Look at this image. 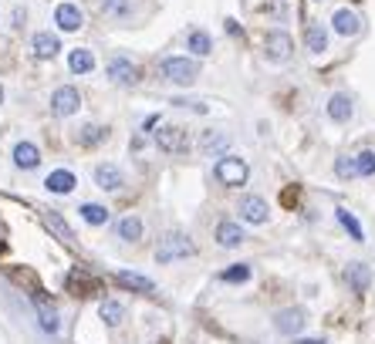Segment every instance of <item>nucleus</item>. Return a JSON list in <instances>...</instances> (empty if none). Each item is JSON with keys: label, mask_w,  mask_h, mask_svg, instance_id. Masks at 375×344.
Segmentation results:
<instances>
[{"label": "nucleus", "mask_w": 375, "mask_h": 344, "mask_svg": "<svg viewBox=\"0 0 375 344\" xmlns=\"http://www.w3.org/2000/svg\"><path fill=\"white\" fill-rule=\"evenodd\" d=\"M196 247H193V240H186L183 233H166L159 240L156 247V260L159 264H172V260H179V257H193Z\"/></svg>", "instance_id": "f257e3e1"}, {"label": "nucleus", "mask_w": 375, "mask_h": 344, "mask_svg": "<svg viewBox=\"0 0 375 344\" xmlns=\"http://www.w3.org/2000/svg\"><path fill=\"white\" fill-rule=\"evenodd\" d=\"M247 176H250V166L240 156H223L217 162V179L223 183V186H230V189L244 186V183H247Z\"/></svg>", "instance_id": "f03ea898"}, {"label": "nucleus", "mask_w": 375, "mask_h": 344, "mask_svg": "<svg viewBox=\"0 0 375 344\" xmlns=\"http://www.w3.org/2000/svg\"><path fill=\"white\" fill-rule=\"evenodd\" d=\"M162 75L176 85H193L196 75H200V64L193 61V58H166L162 61Z\"/></svg>", "instance_id": "7ed1b4c3"}, {"label": "nucleus", "mask_w": 375, "mask_h": 344, "mask_svg": "<svg viewBox=\"0 0 375 344\" xmlns=\"http://www.w3.org/2000/svg\"><path fill=\"white\" fill-rule=\"evenodd\" d=\"M81 105V94L78 88H71V85H61L58 92L51 94V111L58 115V118H68V115H75Z\"/></svg>", "instance_id": "20e7f679"}, {"label": "nucleus", "mask_w": 375, "mask_h": 344, "mask_svg": "<svg viewBox=\"0 0 375 344\" xmlns=\"http://www.w3.org/2000/svg\"><path fill=\"white\" fill-rule=\"evenodd\" d=\"M291 37H287V34L284 31H270L264 37V54H267V61H287V58H291Z\"/></svg>", "instance_id": "39448f33"}, {"label": "nucleus", "mask_w": 375, "mask_h": 344, "mask_svg": "<svg viewBox=\"0 0 375 344\" xmlns=\"http://www.w3.org/2000/svg\"><path fill=\"white\" fill-rule=\"evenodd\" d=\"M156 142H159V149L162 152H186V132L179 125H162L156 132Z\"/></svg>", "instance_id": "423d86ee"}, {"label": "nucleus", "mask_w": 375, "mask_h": 344, "mask_svg": "<svg viewBox=\"0 0 375 344\" xmlns=\"http://www.w3.org/2000/svg\"><path fill=\"white\" fill-rule=\"evenodd\" d=\"M109 78L115 81V85H139V68L129 61V58H112Z\"/></svg>", "instance_id": "0eeeda50"}, {"label": "nucleus", "mask_w": 375, "mask_h": 344, "mask_svg": "<svg viewBox=\"0 0 375 344\" xmlns=\"http://www.w3.org/2000/svg\"><path fill=\"white\" fill-rule=\"evenodd\" d=\"M304 324H308V317H304L301 307H287V311H281L278 317H274V328L281 331V334H291V338H294Z\"/></svg>", "instance_id": "6e6552de"}, {"label": "nucleus", "mask_w": 375, "mask_h": 344, "mask_svg": "<svg viewBox=\"0 0 375 344\" xmlns=\"http://www.w3.org/2000/svg\"><path fill=\"white\" fill-rule=\"evenodd\" d=\"M237 209H240V216L247 219V223H254V226L267 223V203L261 199V196H244Z\"/></svg>", "instance_id": "1a4fd4ad"}, {"label": "nucleus", "mask_w": 375, "mask_h": 344, "mask_svg": "<svg viewBox=\"0 0 375 344\" xmlns=\"http://www.w3.org/2000/svg\"><path fill=\"white\" fill-rule=\"evenodd\" d=\"M331 27L342 34V37H355V34L362 31V20L355 11H348V7H342V11H335V17H331Z\"/></svg>", "instance_id": "9d476101"}, {"label": "nucleus", "mask_w": 375, "mask_h": 344, "mask_svg": "<svg viewBox=\"0 0 375 344\" xmlns=\"http://www.w3.org/2000/svg\"><path fill=\"white\" fill-rule=\"evenodd\" d=\"M345 281H348V287H352L355 294H365V290H369V283H372V270H369L365 264H348Z\"/></svg>", "instance_id": "9b49d317"}, {"label": "nucleus", "mask_w": 375, "mask_h": 344, "mask_svg": "<svg viewBox=\"0 0 375 344\" xmlns=\"http://www.w3.org/2000/svg\"><path fill=\"white\" fill-rule=\"evenodd\" d=\"M200 149H203V156H223L230 149V135L210 128V132H203V139H200Z\"/></svg>", "instance_id": "f8f14e48"}, {"label": "nucleus", "mask_w": 375, "mask_h": 344, "mask_svg": "<svg viewBox=\"0 0 375 344\" xmlns=\"http://www.w3.org/2000/svg\"><path fill=\"white\" fill-rule=\"evenodd\" d=\"M34 58H41V61H47V58H58V51H61V41L54 37V34H34Z\"/></svg>", "instance_id": "ddd939ff"}, {"label": "nucleus", "mask_w": 375, "mask_h": 344, "mask_svg": "<svg viewBox=\"0 0 375 344\" xmlns=\"http://www.w3.org/2000/svg\"><path fill=\"white\" fill-rule=\"evenodd\" d=\"M352 111H355V105H352V98L348 94H331L328 98V118L331 122H348L352 118Z\"/></svg>", "instance_id": "4468645a"}, {"label": "nucleus", "mask_w": 375, "mask_h": 344, "mask_svg": "<svg viewBox=\"0 0 375 344\" xmlns=\"http://www.w3.org/2000/svg\"><path fill=\"white\" fill-rule=\"evenodd\" d=\"M34 307H37V317H41V328L54 334L58 331V311H54V304L44 294H34Z\"/></svg>", "instance_id": "2eb2a0df"}, {"label": "nucleus", "mask_w": 375, "mask_h": 344, "mask_svg": "<svg viewBox=\"0 0 375 344\" xmlns=\"http://www.w3.org/2000/svg\"><path fill=\"white\" fill-rule=\"evenodd\" d=\"M54 20H58V27H61V31H78L85 17H81V11L75 7V4H61V7L54 11Z\"/></svg>", "instance_id": "dca6fc26"}, {"label": "nucleus", "mask_w": 375, "mask_h": 344, "mask_svg": "<svg viewBox=\"0 0 375 344\" xmlns=\"http://www.w3.org/2000/svg\"><path fill=\"white\" fill-rule=\"evenodd\" d=\"M115 281L122 283V287H129V290H139V294H153V290H156L149 277H142V274H132V270H119V274H115Z\"/></svg>", "instance_id": "f3484780"}, {"label": "nucleus", "mask_w": 375, "mask_h": 344, "mask_svg": "<svg viewBox=\"0 0 375 344\" xmlns=\"http://www.w3.org/2000/svg\"><path fill=\"white\" fill-rule=\"evenodd\" d=\"M14 162L20 166V169H34V166L41 162L37 145H31V142H17V145H14Z\"/></svg>", "instance_id": "a211bd4d"}, {"label": "nucleus", "mask_w": 375, "mask_h": 344, "mask_svg": "<svg viewBox=\"0 0 375 344\" xmlns=\"http://www.w3.org/2000/svg\"><path fill=\"white\" fill-rule=\"evenodd\" d=\"M95 183L102 189H119L122 186V172H119V166H112V162H102L95 169Z\"/></svg>", "instance_id": "6ab92c4d"}, {"label": "nucleus", "mask_w": 375, "mask_h": 344, "mask_svg": "<svg viewBox=\"0 0 375 344\" xmlns=\"http://www.w3.org/2000/svg\"><path fill=\"white\" fill-rule=\"evenodd\" d=\"M217 243L220 247H240L244 243V230L237 223H230V219H223L217 226Z\"/></svg>", "instance_id": "aec40b11"}, {"label": "nucleus", "mask_w": 375, "mask_h": 344, "mask_svg": "<svg viewBox=\"0 0 375 344\" xmlns=\"http://www.w3.org/2000/svg\"><path fill=\"white\" fill-rule=\"evenodd\" d=\"M44 186L51 189V192H71V189H75V176L68 169H54L44 179Z\"/></svg>", "instance_id": "412c9836"}, {"label": "nucleus", "mask_w": 375, "mask_h": 344, "mask_svg": "<svg viewBox=\"0 0 375 344\" xmlns=\"http://www.w3.org/2000/svg\"><path fill=\"white\" fill-rule=\"evenodd\" d=\"M304 44H308V51H314V54H321V51L328 47V31H325L321 24H311V27L304 31Z\"/></svg>", "instance_id": "4be33fe9"}, {"label": "nucleus", "mask_w": 375, "mask_h": 344, "mask_svg": "<svg viewBox=\"0 0 375 344\" xmlns=\"http://www.w3.org/2000/svg\"><path fill=\"white\" fill-rule=\"evenodd\" d=\"M44 226H47V230H51L54 236H58V240H64V243H71V240H75L71 226H68V223H64V219L58 216V213H51V209L44 213Z\"/></svg>", "instance_id": "5701e85b"}, {"label": "nucleus", "mask_w": 375, "mask_h": 344, "mask_svg": "<svg viewBox=\"0 0 375 344\" xmlns=\"http://www.w3.org/2000/svg\"><path fill=\"white\" fill-rule=\"evenodd\" d=\"M68 64H71V71H75V75H88V71L95 68V54H92V51H85V47H78V51H71Z\"/></svg>", "instance_id": "b1692460"}, {"label": "nucleus", "mask_w": 375, "mask_h": 344, "mask_svg": "<svg viewBox=\"0 0 375 344\" xmlns=\"http://www.w3.org/2000/svg\"><path fill=\"white\" fill-rule=\"evenodd\" d=\"M98 314H102V321H105L109 328H115V324H122L125 307L119 304V300H102V307H98Z\"/></svg>", "instance_id": "393cba45"}, {"label": "nucleus", "mask_w": 375, "mask_h": 344, "mask_svg": "<svg viewBox=\"0 0 375 344\" xmlns=\"http://www.w3.org/2000/svg\"><path fill=\"white\" fill-rule=\"evenodd\" d=\"M119 236H122L125 243H136V240L142 236V219H136V216L119 219Z\"/></svg>", "instance_id": "a878e982"}, {"label": "nucleus", "mask_w": 375, "mask_h": 344, "mask_svg": "<svg viewBox=\"0 0 375 344\" xmlns=\"http://www.w3.org/2000/svg\"><path fill=\"white\" fill-rule=\"evenodd\" d=\"M81 219L92 223V226H102V223H109V209L98 206V203H85L81 206Z\"/></svg>", "instance_id": "bb28decb"}, {"label": "nucleus", "mask_w": 375, "mask_h": 344, "mask_svg": "<svg viewBox=\"0 0 375 344\" xmlns=\"http://www.w3.org/2000/svg\"><path fill=\"white\" fill-rule=\"evenodd\" d=\"M335 216H338V223H342L345 230H348V236H352V240H355V243H362V240H365V233H362V226H359V219L352 216V213H348V209H338V213H335Z\"/></svg>", "instance_id": "cd10ccee"}, {"label": "nucleus", "mask_w": 375, "mask_h": 344, "mask_svg": "<svg viewBox=\"0 0 375 344\" xmlns=\"http://www.w3.org/2000/svg\"><path fill=\"white\" fill-rule=\"evenodd\" d=\"M189 51H193V54H200V58H203V54H210V51H213V41H210V34H203V31H193V34H189Z\"/></svg>", "instance_id": "c85d7f7f"}, {"label": "nucleus", "mask_w": 375, "mask_h": 344, "mask_svg": "<svg viewBox=\"0 0 375 344\" xmlns=\"http://www.w3.org/2000/svg\"><path fill=\"white\" fill-rule=\"evenodd\" d=\"M335 172H338L342 179H355V176H359V159H355V156H342L338 162H335Z\"/></svg>", "instance_id": "c756f323"}, {"label": "nucleus", "mask_w": 375, "mask_h": 344, "mask_svg": "<svg viewBox=\"0 0 375 344\" xmlns=\"http://www.w3.org/2000/svg\"><path fill=\"white\" fill-rule=\"evenodd\" d=\"M220 281H227V283H244V281H250V266L247 264L230 266V270H223V274H220Z\"/></svg>", "instance_id": "7c9ffc66"}, {"label": "nucleus", "mask_w": 375, "mask_h": 344, "mask_svg": "<svg viewBox=\"0 0 375 344\" xmlns=\"http://www.w3.org/2000/svg\"><path fill=\"white\" fill-rule=\"evenodd\" d=\"M98 139H105V128H98V125H85L78 135L81 145H92V142H98Z\"/></svg>", "instance_id": "2f4dec72"}, {"label": "nucleus", "mask_w": 375, "mask_h": 344, "mask_svg": "<svg viewBox=\"0 0 375 344\" xmlns=\"http://www.w3.org/2000/svg\"><path fill=\"white\" fill-rule=\"evenodd\" d=\"M359 176H375V152H359Z\"/></svg>", "instance_id": "473e14b6"}, {"label": "nucleus", "mask_w": 375, "mask_h": 344, "mask_svg": "<svg viewBox=\"0 0 375 344\" xmlns=\"http://www.w3.org/2000/svg\"><path fill=\"white\" fill-rule=\"evenodd\" d=\"M109 14H129V0H105Z\"/></svg>", "instance_id": "72a5a7b5"}, {"label": "nucleus", "mask_w": 375, "mask_h": 344, "mask_svg": "<svg viewBox=\"0 0 375 344\" xmlns=\"http://www.w3.org/2000/svg\"><path fill=\"white\" fill-rule=\"evenodd\" d=\"M294 344H325L321 338H301V341H294Z\"/></svg>", "instance_id": "f704fd0d"}, {"label": "nucleus", "mask_w": 375, "mask_h": 344, "mask_svg": "<svg viewBox=\"0 0 375 344\" xmlns=\"http://www.w3.org/2000/svg\"><path fill=\"white\" fill-rule=\"evenodd\" d=\"M0 102H4V88H0Z\"/></svg>", "instance_id": "c9c22d12"}]
</instances>
